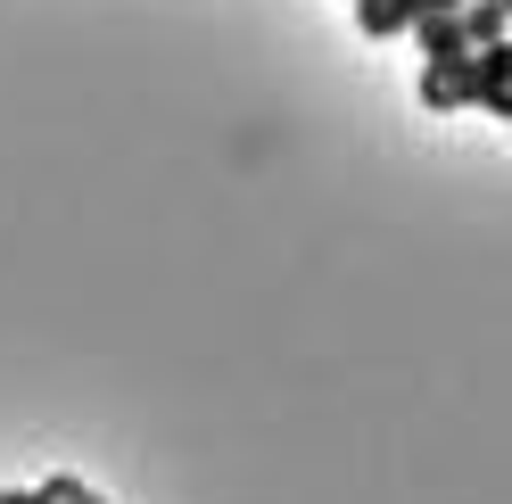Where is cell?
<instances>
[{
    "label": "cell",
    "instance_id": "6da1fadb",
    "mask_svg": "<svg viewBox=\"0 0 512 504\" xmlns=\"http://www.w3.org/2000/svg\"><path fill=\"white\" fill-rule=\"evenodd\" d=\"M463 83H471V108L504 124V116H512V42L471 50V58H463Z\"/></svg>",
    "mask_w": 512,
    "mask_h": 504
},
{
    "label": "cell",
    "instance_id": "8992f818",
    "mask_svg": "<svg viewBox=\"0 0 512 504\" xmlns=\"http://www.w3.org/2000/svg\"><path fill=\"white\" fill-rule=\"evenodd\" d=\"M496 9H512V0H496Z\"/></svg>",
    "mask_w": 512,
    "mask_h": 504
},
{
    "label": "cell",
    "instance_id": "3957f363",
    "mask_svg": "<svg viewBox=\"0 0 512 504\" xmlns=\"http://www.w3.org/2000/svg\"><path fill=\"white\" fill-rule=\"evenodd\" d=\"M422 108H430V116H446V108H471V83H463V67H422Z\"/></svg>",
    "mask_w": 512,
    "mask_h": 504
},
{
    "label": "cell",
    "instance_id": "277c9868",
    "mask_svg": "<svg viewBox=\"0 0 512 504\" xmlns=\"http://www.w3.org/2000/svg\"><path fill=\"white\" fill-rule=\"evenodd\" d=\"M455 25H463V42H471V50H496V42H504V9H496V0H463Z\"/></svg>",
    "mask_w": 512,
    "mask_h": 504
},
{
    "label": "cell",
    "instance_id": "7a4b0ae2",
    "mask_svg": "<svg viewBox=\"0 0 512 504\" xmlns=\"http://www.w3.org/2000/svg\"><path fill=\"white\" fill-rule=\"evenodd\" d=\"M413 42H422V67H463V58H471V42H463V25H455V17L413 25Z\"/></svg>",
    "mask_w": 512,
    "mask_h": 504
},
{
    "label": "cell",
    "instance_id": "5b68a950",
    "mask_svg": "<svg viewBox=\"0 0 512 504\" xmlns=\"http://www.w3.org/2000/svg\"><path fill=\"white\" fill-rule=\"evenodd\" d=\"M0 504H42V488H0Z\"/></svg>",
    "mask_w": 512,
    "mask_h": 504
}]
</instances>
